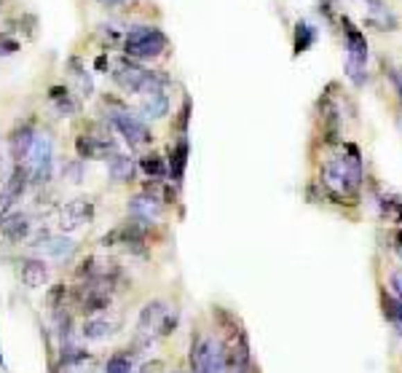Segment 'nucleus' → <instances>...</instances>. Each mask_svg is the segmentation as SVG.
Masks as SVG:
<instances>
[{"mask_svg":"<svg viewBox=\"0 0 402 373\" xmlns=\"http://www.w3.org/2000/svg\"><path fill=\"white\" fill-rule=\"evenodd\" d=\"M322 186L327 188V193L338 202H354L362 186V162L357 148L349 146L343 156L330 159L322 166Z\"/></svg>","mask_w":402,"mask_h":373,"instance_id":"nucleus-1","label":"nucleus"},{"mask_svg":"<svg viewBox=\"0 0 402 373\" xmlns=\"http://www.w3.org/2000/svg\"><path fill=\"white\" fill-rule=\"evenodd\" d=\"M166 43L169 41L159 27H132L123 38V51L126 57H134V60H153L164 54Z\"/></svg>","mask_w":402,"mask_h":373,"instance_id":"nucleus-2","label":"nucleus"},{"mask_svg":"<svg viewBox=\"0 0 402 373\" xmlns=\"http://www.w3.org/2000/svg\"><path fill=\"white\" fill-rule=\"evenodd\" d=\"M113 81L119 83L126 94H148V92H156V89H166V78L159 76V73H150L145 67H137V64H119L116 73H113Z\"/></svg>","mask_w":402,"mask_h":373,"instance_id":"nucleus-3","label":"nucleus"},{"mask_svg":"<svg viewBox=\"0 0 402 373\" xmlns=\"http://www.w3.org/2000/svg\"><path fill=\"white\" fill-rule=\"evenodd\" d=\"M225 347L218 338L204 336L191 347V371L193 373H225Z\"/></svg>","mask_w":402,"mask_h":373,"instance_id":"nucleus-4","label":"nucleus"},{"mask_svg":"<svg viewBox=\"0 0 402 373\" xmlns=\"http://www.w3.org/2000/svg\"><path fill=\"white\" fill-rule=\"evenodd\" d=\"M24 166H27V172H30V183H35V186H43V183H49L51 180V166H54V143H51V137L43 132V135H35V140H33V148H30V153H27V159H24Z\"/></svg>","mask_w":402,"mask_h":373,"instance_id":"nucleus-5","label":"nucleus"},{"mask_svg":"<svg viewBox=\"0 0 402 373\" xmlns=\"http://www.w3.org/2000/svg\"><path fill=\"white\" fill-rule=\"evenodd\" d=\"M110 288H105L100 282H80L78 288L70 290V298H73V306L83 314V317H97V314H105L110 309Z\"/></svg>","mask_w":402,"mask_h":373,"instance_id":"nucleus-6","label":"nucleus"},{"mask_svg":"<svg viewBox=\"0 0 402 373\" xmlns=\"http://www.w3.org/2000/svg\"><path fill=\"white\" fill-rule=\"evenodd\" d=\"M343 24H346V73L360 86L365 83V73H367V41L357 27H351L349 19H343Z\"/></svg>","mask_w":402,"mask_h":373,"instance_id":"nucleus-7","label":"nucleus"},{"mask_svg":"<svg viewBox=\"0 0 402 373\" xmlns=\"http://www.w3.org/2000/svg\"><path fill=\"white\" fill-rule=\"evenodd\" d=\"M110 124L116 126V132L132 148H145L153 143V135H150L148 124L142 121L140 116H132L129 110H113L110 113Z\"/></svg>","mask_w":402,"mask_h":373,"instance_id":"nucleus-8","label":"nucleus"},{"mask_svg":"<svg viewBox=\"0 0 402 373\" xmlns=\"http://www.w3.org/2000/svg\"><path fill=\"white\" fill-rule=\"evenodd\" d=\"M27 186H30V172H27V166L14 164L8 180H6L3 188H0V215H8V212H11V207L24 196Z\"/></svg>","mask_w":402,"mask_h":373,"instance_id":"nucleus-9","label":"nucleus"},{"mask_svg":"<svg viewBox=\"0 0 402 373\" xmlns=\"http://www.w3.org/2000/svg\"><path fill=\"white\" fill-rule=\"evenodd\" d=\"M121 331V317H110V314H97V317H86L83 325H80V338L83 341H91V344H100L113 338Z\"/></svg>","mask_w":402,"mask_h":373,"instance_id":"nucleus-10","label":"nucleus"},{"mask_svg":"<svg viewBox=\"0 0 402 373\" xmlns=\"http://www.w3.org/2000/svg\"><path fill=\"white\" fill-rule=\"evenodd\" d=\"M76 150H78L80 162L83 159H107L116 153V143L110 140L107 132H94V135H80L76 140Z\"/></svg>","mask_w":402,"mask_h":373,"instance_id":"nucleus-11","label":"nucleus"},{"mask_svg":"<svg viewBox=\"0 0 402 373\" xmlns=\"http://www.w3.org/2000/svg\"><path fill=\"white\" fill-rule=\"evenodd\" d=\"M91 218H94V205L89 199H73L60 207V228L67 234L80 228L83 223H89Z\"/></svg>","mask_w":402,"mask_h":373,"instance_id":"nucleus-12","label":"nucleus"},{"mask_svg":"<svg viewBox=\"0 0 402 373\" xmlns=\"http://www.w3.org/2000/svg\"><path fill=\"white\" fill-rule=\"evenodd\" d=\"M19 277H21V285L27 290H40V288L49 285L51 271H49L43 258H24V261H19Z\"/></svg>","mask_w":402,"mask_h":373,"instance_id":"nucleus-13","label":"nucleus"},{"mask_svg":"<svg viewBox=\"0 0 402 373\" xmlns=\"http://www.w3.org/2000/svg\"><path fill=\"white\" fill-rule=\"evenodd\" d=\"M0 234L19 245V242H27L30 234H33V223H30V215L24 212H8V215H0Z\"/></svg>","mask_w":402,"mask_h":373,"instance_id":"nucleus-14","label":"nucleus"},{"mask_svg":"<svg viewBox=\"0 0 402 373\" xmlns=\"http://www.w3.org/2000/svg\"><path fill=\"white\" fill-rule=\"evenodd\" d=\"M129 215L134 220L150 226V223H156L161 218V202L156 196H150V193H137V196L129 199Z\"/></svg>","mask_w":402,"mask_h":373,"instance_id":"nucleus-15","label":"nucleus"},{"mask_svg":"<svg viewBox=\"0 0 402 373\" xmlns=\"http://www.w3.org/2000/svg\"><path fill=\"white\" fill-rule=\"evenodd\" d=\"M166 311H169V304H166V301H161V298L148 301V304L140 309V317H137V333L153 336V333L159 331L161 320L166 317Z\"/></svg>","mask_w":402,"mask_h":373,"instance_id":"nucleus-16","label":"nucleus"},{"mask_svg":"<svg viewBox=\"0 0 402 373\" xmlns=\"http://www.w3.org/2000/svg\"><path fill=\"white\" fill-rule=\"evenodd\" d=\"M35 135H38V132L33 129V124H21L11 132L8 146H11V156H14L17 164H24V159H27V153H30V148H33Z\"/></svg>","mask_w":402,"mask_h":373,"instance_id":"nucleus-17","label":"nucleus"},{"mask_svg":"<svg viewBox=\"0 0 402 373\" xmlns=\"http://www.w3.org/2000/svg\"><path fill=\"white\" fill-rule=\"evenodd\" d=\"M140 113L142 119H164L169 113V94L166 89H156V92H148L142 94V103H140Z\"/></svg>","mask_w":402,"mask_h":373,"instance_id":"nucleus-18","label":"nucleus"},{"mask_svg":"<svg viewBox=\"0 0 402 373\" xmlns=\"http://www.w3.org/2000/svg\"><path fill=\"white\" fill-rule=\"evenodd\" d=\"M33 248H40L46 255H51V258H57V261H64L67 255H73L76 245H73L70 239H64V236H49V234H43Z\"/></svg>","mask_w":402,"mask_h":373,"instance_id":"nucleus-19","label":"nucleus"},{"mask_svg":"<svg viewBox=\"0 0 402 373\" xmlns=\"http://www.w3.org/2000/svg\"><path fill=\"white\" fill-rule=\"evenodd\" d=\"M107 172L113 177V183H129L132 175H134V162L123 153H113L110 162H107Z\"/></svg>","mask_w":402,"mask_h":373,"instance_id":"nucleus-20","label":"nucleus"},{"mask_svg":"<svg viewBox=\"0 0 402 373\" xmlns=\"http://www.w3.org/2000/svg\"><path fill=\"white\" fill-rule=\"evenodd\" d=\"M185 166H188V140H180L177 146L172 148V153H169V177L175 183H182Z\"/></svg>","mask_w":402,"mask_h":373,"instance_id":"nucleus-21","label":"nucleus"},{"mask_svg":"<svg viewBox=\"0 0 402 373\" xmlns=\"http://www.w3.org/2000/svg\"><path fill=\"white\" fill-rule=\"evenodd\" d=\"M102 373H134V360L129 357V354L123 352H116L110 354L107 360H105V365H102Z\"/></svg>","mask_w":402,"mask_h":373,"instance_id":"nucleus-22","label":"nucleus"},{"mask_svg":"<svg viewBox=\"0 0 402 373\" xmlns=\"http://www.w3.org/2000/svg\"><path fill=\"white\" fill-rule=\"evenodd\" d=\"M49 97H51V103L57 105V110H60L62 116H73V113H78V105H76V100L70 97V92H67V89L54 86Z\"/></svg>","mask_w":402,"mask_h":373,"instance_id":"nucleus-23","label":"nucleus"},{"mask_svg":"<svg viewBox=\"0 0 402 373\" xmlns=\"http://www.w3.org/2000/svg\"><path fill=\"white\" fill-rule=\"evenodd\" d=\"M314 41H317V30L308 21H298L295 24V54H303Z\"/></svg>","mask_w":402,"mask_h":373,"instance_id":"nucleus-24","label":"nucleus"},{"mask_svg":"<svg viewBox=\"0 0 402 373\" xmlns=\"http://www.w3.org/2000/svg\"><path fill=\"white\" fill-rule=\"evenodd\" d=\"M67 298H70V288H64V285H54V288H49L46 290V306L54 311H62L64 309V304H67Z\"/></svg>","mask_w":402,"mask_h":373,"instance_id":"nucleus-25","label":"nucleus"},{"mask_svg":"<svg viewBox=\"0 0 402 373\" xmlns=\"http://www.w3.org/2000/svg\"><path fill=\"white\" fill-rule=\"evenodd\" d=\"M383 314H386V320H389L394 328H400L402 331V301L400 298L383 295Z\"/></svg>","mask_w":402,"mask_h":373,"instance_id":"nucleus-26","label":"nucleus"},{"mask_svg":"<svg viewBox=\"0 0 402 373\" xmlns=\"http://www.w3.org/2000/svg\"><path fill=\"white\" fill-rule=\"evenodd\" d=\"M140 166H142V172L150 175L153 180H161V177L166 175V164H164L161 156H145V159H140Z\"/></svg>","mask_w":402,"mask_h":373,"instance_id":"nucleus-27","label":"nucleus"},{"mask_svg":"<svg viewBox=\"0 0 402 373\" xmlns=\"http://www.w3.org/2000/svg\"><path fill=\"white\" fill-rule=\"evenodd\" d=\"M383 215L394 223H402V199H383L381 202Z\"/></svg>","mask_w":402,"mask_h":373,"instance_id":"nucleus-28","label":"nucleus"},{"mask_svg":"<svg viewBox=\"0 0 402 373\" xmlns=\"http://www.w3.org/2000/svg\"><path fill=\"white\" fill-rule=\"evenodd\" d=\"M177 317H180V314H177V309H169V311H166V317L161 320L159 331H156L161 336V338H166V336H172V333H175V328H177Z\"/></svg>","mask_w":402,"mask_h":373,"instance_id":"nucleus-29","label":"nucleus"},{"mask_svg":"<svg viewBox=\"0 0 402 373\" xmlns=\"http://www.w3.org/2000/svg\"><path fill=\"white\" fill-rule=\"evenodd\" d=\"M62 175H64V180H67V183H80V180H83V162L78 159V162L64 164Z\"/></svg>","mask_w":402,"mask_h":373,"instance_id":"nucleus-30","label":"nucleus"},{"mask_svg":"<svg viewBox=\"0 0 402 373\" xmlns=\"http://www.w3.org/2000/svg\"><path fill=\"white\" fill-rule=\"evenodd\" d=\"M19 46L17 41H11V38H6V35H0V57H8V54H14Z\"/></svg>","mask_w":402,"mask_h":373,"instance_id":"nucleus-31","label":"nucleus"},{"mask_svg":"<svg viewBox=\"0 0 402 373\" xmlns=\"http://www.w3.org/2000/svg\"><path fill=\"white\" fill-rule=\"evenodd\" d=\"M392 290H394L392 295L402 301V269H397L394 274H392Z\"/></svg>","mask_w":402,"mask_h":373,"instance_id":"nucleus-32","label":"nucleus"},{"mask_svg":"<svg viewBox=\"0 0 402 373\" xmlns=\"http://www.w3.org/2000/svg\"><path fill=\"white\" fill-rule=\"evenodd\" d=\"M161 368H164V365H161L159 360H156V363H150V365H142L140 373H156V371H161Z\"/></svg>","mask_w":402,"mask_h":373,"instance_id":"nucleus-33","label":"nucleus"},{"mask_svg":"<svg viewBox=\"0 0 402 373\" xmlns=\"http://www.w3.org/2000/svg\"><path fill=\"white\" fill-rule=\"evenodd\" d=\"M394 81H397V89H400V97H402V76H397Z\"/></svg>","mask_w":402,"mask_h":373,"instance_id":"nucleus-34","label":"nucleus"},{"mask_svg":"<svg viewBox=\"0 0 402 373\" xmlns=\"http://www.w3.org/2000/svg\"><path fill=\"white\" fill-rule=\"evenodd\" d=\"M0 365H6V363H3V352H0Z\"/></svg>","mask_w":402,"mask_h":373,"instance_id":"nucleus-35","label":"nucleus"},{"mask_svg":"<svg viewBox=\"0 0 402 373\" xmlns=\"http://www.w3.org/2000/svg\"><path fill=\"white\" fill-rule=\"evenodd\" d=\"M370 3H373V6H378V0H370Z\"/></svg>","mask_w":402,"mask_h":373,"instance_id":"nucleus-36","label":"nucleus"},{"mask_svg":"<svg viewBox=\"0 0 402 373\" xmlns=\"http://www.w3.org/2000/svg\"><path fill=\"white\" fill-rule=\"evenodd\" d=\"M400 252H402V236H400Z\"/></svg>","mask_w":402,"mask_h":373,"instance_id":"nucleus-37","label":"nucleus"},{"mask_svg":"<svg viewBox=\"0 0 402 373\" xmlns=\"http://www.w3.org/2000/svg\"><path fill=\"white\" fill-rule=\"evenodd\" d=\"M110 3H121V0H110Z\"/></svg>","mask_w":402,"mask_h":373,"instance_id":"nucleus-38","label":"nucleus"}]
</instances>
